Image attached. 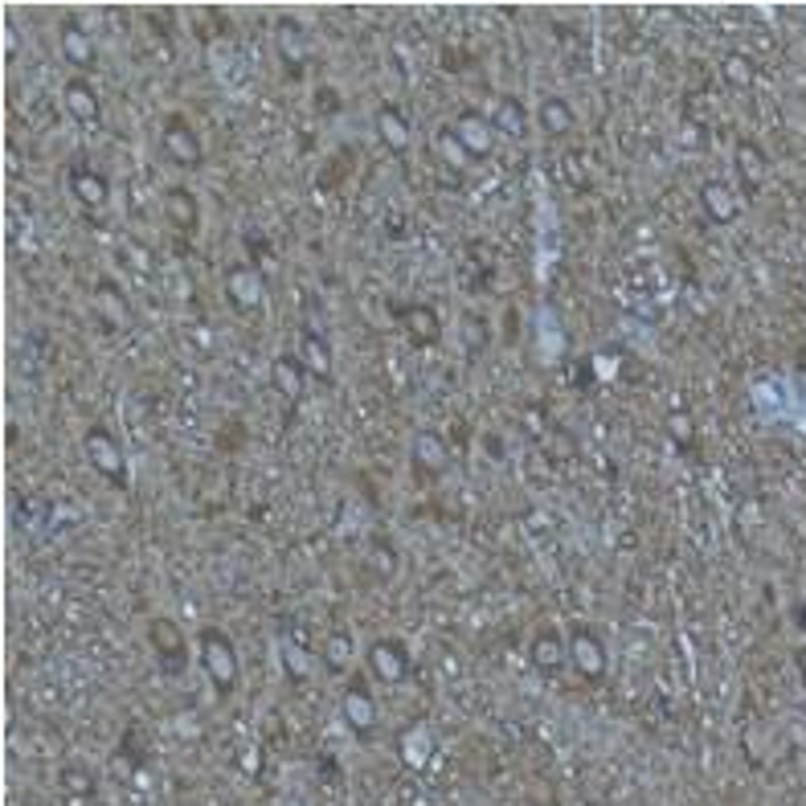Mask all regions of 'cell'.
<instances>
[{
    "label": "cell",
    "instance_id": "6da1fadb",
    "mask_svg": "<svg viewBox=\"0 0 806 806\" xmlns=\"http://www.w3.org/2000/svg\"><path fill=\"white\" fill-rule=\"evenodd\" d=\"M82 451H86V459L95 463V471H99L103 479H111L115 487H127V459H123V446H119V438H115L107 426H91V430H86Z\"/></svg>",
    "mask_w": 806,
    "mask_h": 806
},
{
    "label": "cell",
    "instance_id": "7a4b0ae2",
    "mask_svg": "<svg viewBox=\"0 0 806 806\" xmlns=\"http://www.w3.org/2000/svg\"><path fill=\"white\" fill-rule=\"evenodd\" d=\"M201 667L221 696L238 684V655H234V643L221 631H201Z\"/></svg>",
    "mask_w": 806,
    "mask_h": 806
},
{
    "label": "cell",
    "instance_id": "3957f363",
    "mask_svg": "<svg viewBox=\"0 0 806 806\" xmlns=\"http://www.w3.org/2000/svg\"><path fill=\"white\" fill-rule=\"evenodd\" d=\"M148 643L160 659V667L168 671V676H181L185 663H189V647H185V635L181 626H176L172 618H152L148 622Z\"/></svg>",
    "mask_w": 806,
    "mask_h": 806
},
{
    "label": "cell",
    "instance_id": "277c9868",
    "mask_svg": "<svg viewBox=\"0 0 806 806\" xmlns=\"http://www.w3.org/2000/svg\"><path fill=\"white\" fill-rule=\"evenodd\" d=\"M160 144H164V156L176 160L181 168H201V160H205L201 136L189 127L185 115H168V119H164V136H160Z\"/></svg>",
    "mask_w": 806,
    "mask_h": 806
},
{
    "label": "cell",
    "instance_id": "5b68a950",
    "mask_svg": "<svg viewBox=\"0 0 806 806\" xmlns=\"http://www.w3.org/2000/svg\"><path fill=\"white\" fill-rule=\"evenodd\" d=\"M451 136H455L459 152H467V160H483L491 148H496V123L483 119L479 111H463V115L455 119Z\"/></svg>",
    "mask_w": 806,
    "mask_h": 806
},
{
    "label": "cell",
    "instance_id": "8992f818",
    "mask_svg": "<svg viewBox=\"0 0 806 806\" xmlns=\"http://www.w3.org/2000/svg\"><path fill=\"white\" fill-rule=\"evenodd\" d=\"M569 663L586 680H602L606 676V647H602V639L594 631H586V626H577V631L569 635Z\"/></svg>",
    "mask_w": 806,
    "mask_h": 806
},
{
    "label": "cell",
    "instance_id": "52a82bcc",
    "mask_svg": "<svg viewBox=\"0 0 806 806\" xmlns=\"http://www.w3.org/2000/svg\"><path fill=\"white\" fill-rule=\"evenodd\" d=\"M369 667H373V676H377V680H385V684H401V680L410 676V655H406V647H401V643L381 639V643L369 647Z\"/></svg>",
    "mask_w": 806,
    "mask_h": 806
},
{
    "label": "cell",
    "instance_id": "ba28073f",
    "mask_svg": "<svg viewBox=\"0 0 806 806\" xmlns=\"http://www.w3.org/2000/svg\"><path fill=\"white\" fill-rule=\"evenodd\" d=\"M70 193H74V201H78L82 209H103V205L111 201L107 176L95 172L91 164H74V168H70Z\"/></svg>",
    "mask_w": 806,
    "mask_h": 806
},
{
    "label": "cell",
    "instance_id": "9c48e42d",
    "mask_svg": "<svg viewBox=\"0 0 806 806\" xmlns=\"http://www.w3.org/2000/svg\"><path fill=\"white\" fill-rule=\"evenodd\" d=\"M226 295H230V303L238 311H258L262 307V275H258V266L238 262L234 271L226 275Z\"/></svg>",
    "mask_w": 806,
    "mask_h": 806
},
{
    "label": "cell",
    "instance_id": "30bf717a",
    "mask_svg": "<svg viewBox=\"0 0 806 806\" xmlns=\"http://www.w3.org/2000/svg\"><path fill=\"white\" fill-rule=\"evenodd\" d=\"M340 712H344V721H348L356 733H369V729L377 725V704H373V692H369L361 680H352V684L344 688V696H340Z\"/></svg>",
    "mask_w": 806,
    "mask_h": 806
},
{
    "label": "cell",
    "instance_id": "8fae6325",
    "mask_svg": "<svg viewBox=\"0 0 806 806\" xmlns=\"http://www.w3.org/2000/svg\"><path fill=\"white\" fill-rule=\"evenodd\" d=\"M733 164H737V176L745 193H757L761 185H766V172H770V160H766V148L753 144V140H737L733 148Z\"/></svg>",
    "mask_w": 806,
    "mask_h": 806
},
{
    "label": "cell",
    "instance_id": "7c38bea8",
    "mask_svg": "<svg viewBox=\"0 0 806 806\" xmlns=\"http://www.w3.org/2000/svg\"><path fill=\"white\" fill-rule=\"evenodd\" d=\"M700 209L708 213V221H716V226H729V221H737V213H741L737 193L725 181H704L700 185Z\"/></svg>",
    "mask_w": 806,
    "mask_h": 806
},
{
    "label": "cell",
    "instance_id": "4fadbf2b",
    "mask_svg": "<svg viewBox=\"0 0 806 806\" xmlns=\"http://www.w3.org/2000/svg\"><path fill=\"white\" fill-rule=\"evenodd\" d=\"M401 324H406V336L418 348L438 344V336H442V320H438V311L430 303H410L406 311H401Z\"/></svg>",
    "mask_w": 806,
    "mask_h": 806
},
{
    "label": "cell",
    "instance_id": "5bb4252c",
    "mask_svg": "<svg viewBox=\"0 0 806 806\" xmlns=\"http://www.w3.org/2000/svg\"><path fill=\"white\" fill-rule=\"evenodd\" d=\"M275 54L283 58V66H291V74L303 66V58H307V33L299 29L295 17H283L275 25Z\"/></svg>",
    "mask_w": 806,
    "mask_h": 806
},
{
    "label": "cell",
    "instance_id": "9a60e30c",
    "mask_svg": "<svg viewBox=\"0 0 806 806\" xmlns=\"http://www.w3.org/2000/svg\"><path fill=\"white\" fill-rule=\"evenodd\" d=\"M377 136H381V144L389 152H406L410 148V119H406V111L393 107V103L377 107Z\"/></svg>",
    "mask_w": 806,
    "mask_h": 806
},
{
    "label": "cell",
    "instance_id": "2e32d148",
    "mask_svg": "<svg viewBox=\"0 0 806 806\" xmlns=\"http://www.w3.org/2000/svg\"><path fill=\"white\" fill-rule=\"evenodd\" d=\"M62 103H66V111H70L78 123H95V119L103 115L99 95L91 91V82H82V78H70V82L62 86Z\"/></svg>",
    "mask_w": 806,
    "mask_h": 806
},
{
    "label": "cell",
    "instance_id": "e0dca14e",
    "mask_svg": "<svg viewBox=\"0 0 806 806\" xmlns=\"http://www.w3.org/2000/svg\"><path fill=\"white\" fill-rule=\"evenodd\" d=\"M299 361H303L307 377L332 381V348L324 344L320 332H303V336H299Z\"/></svg>",
    "mask_w": 806,
    "mask_h": 806
},
{
    "label": "cell",
    "instance_id": "ac0fdd59",
    "mask_svg": "<svg viewBox=\"0 0 806 806\" xmlns=\"http://www.w3.org/2000/svg\"><path fill=\"white\" fill-rule=\"evenodd\" d=\"M271 381L287 401H299L303 385H307V369H303V361L295 352H283V356H275V365H271Z\"/></svg>",
    "mask_w": 806,
    "mask_h": 806
},
{
    "label": "cell",
    "instance_id": "d6986e66",
    "mask_svg": "<svg viewBox=\"0 0 806 806\" xmlns=\"http://www.w3.org/2000/svg\"><path fill=\"white\" fill-rule=\"evenodd\" d=\"M528 655H532V667H536V671H561V667L569 663V643H565L557 631H541V635L532 639Z\"/></svg>",
    "mask_w": 806,
    "mask_h": 806
},
{
    "label": "cell",
    "instance_id": "ffe728a7",
    "mask_svg": "<svg viewBox=\"0 0 806 806\" xmlns=\"http://www.w3.org/2000/svg\"><path fill=\"white\" fill-rule=\"evenodd\" d=\"M62 54H66V62L78 66V70H91V66H95V41H91V33H86L78 21H66V25H62Z\"/></svg>",
    "mask_w": 806,
    "mask_h": 806
},
{
    "label": "cell",
    "instance_id": "44dd1931",
    "mask_svg": "<svg viewBox=\"0 0 806 806\" xmlns=\"http://www.w3.org/2000/svg\"><path fill=\"white\" fill-rule=\"evenodd\" d=\"M164 209H168V217H172L176 230H185V234L197 230L201 209H197V197H193L189 189H168V193H164Z\"/></svg>",
    "mask_w": 806,
    "mask_h": 806
},
{
    "label": "cell",
    "instance_id": "7402d4cb",
    "mask_svg": "<svg viewBox=\"0 0 806 806\" xmlns=\"http://www.w3.org/2000/svg\"><path fill=\"white\" fill-rule=\"evenodd\" d=\"M536 119H541V131H549V136H569L573 123H577L573 107H569L565 99H557V95L541 99V107H536Z\"/></svg>",
    "mask_w": 806,
    "mask_h": 806
},
{
    "label": "cell",
    "instance_id": "603a6c76",
    "mask_svg": "<svg viewBox=\"0 0 806 806\" xmlns=\"http://www.w3.org/2000/svg\"><path fill=\"white\" fill-rule=\"evenodd\" d=\"M491 123H496V131H504V136H512V140L528 136V111H524V103H520L516 95H504V99L496 103V115H491Z\"/></svg>",
    "mask_w": 806,
    "mask_h": 806
},
{
    "label": "cell",
    "instance_id": "cb8c5ba5",
    "mask_svg": "<svg viewBox=\"0 0 806 806\" xmlns=\"http://www.w3.org/2000/svg\"><path fill=\"white\" fill-rule=\"evenodd\" d=\"M95 303H99V316L111 324V328H127L131 324V311H127V303H123V291L115 287V283H99V291H95Z\"/></svg>",
    "mask_w": 806,
    "mask_h": 806
},
{
    "label": "cell",
    "instance_id": "d4e9b609",
    "mask_svg": "<svg viewBox=\"0 0 806 806\" xmlns=\"http://www.w3.org/2000/svg\"><path fill=\"white\" fill-rule=\"evenodd\" d=\"M414 459H418V467H426V471H442V463H446V442H442L438 430H422V434L414 438Z\"/></svg>",
    "mask_w": 806,
    "mask_h": 806
},
{
    "label": "cell",
    "instance_id": "484cf974",
    "mask_svg": "<svg viewBox=\"0 0 806 806\" xmlns=\"http://www.w3.org/2000/svg\"><path fill=\"white\" fill-rule=\"evenodd\" d=\"M721 74H725V82L729 86H753V78H757V70H753V62L745 58V54H729L725 62H721Z\"/></svg>",
    "mask_w": 806,
    "mask_h": 806
},
{
    "label": "cell",
    "instance_id": "4316f807",
    "mask_svg": "<svg viewBox=\"0 0 806 806\" xmlns=\"http://www.w3.org/2000/svg\"><path fill=\"white\" fill-rule=\"evenodd\" d=\"M324 659H328L332 671L348 667V659H352V639H348V635H332V639L324 643Z\"/></svg>",
    "mask_w": 806,
    "mask_h": 806
},
{
    "label": "cell",
    "instance_id": "83f0119b",
    "mask_svg": "<svg viewBox=\"0 0 806 806\" xmlns=\"http://www.w3.org/2000/svg\"><path fill=\"white\" fill-rule=\"evenodd\" d=\"M463 328H467V348H471V352H479V348L491 340V332H487V320H483V316H471V311H467Z\"/></svg>",
    "mask_w": 806,
    "mask_h": 806
},
{
    "label": "cell",
    "instance_id": "f1b7e54d",
    "mask_svg": "<svg viewBox=\"0 0 806 806\" xmlns=\"http://www.w3.org/2000/svg\"><path fill=\"white\" fill-rule=\"evenodd\" d=\"M667 434L676 438L680 446H692V418L688 414H671L667 418Z\"/></svg>",
    "mask_w": 806,
    "mask_h": 806
},
{
    "label": "cell",
    "instance_id": "f546056e",
    "mask_svg": "<svg viewBox=\"0 0 806 806\" xmlns=\"http://www.w3.org/2000/svg\"><path fill=\"white\" fill-rule=\"evenodd\" d=\"M62 782H66L70 794H91V774H86V770H66Z\"/></svg>",
    "mask_w": 806,
    "mask_h": 806
},
{
    "label": "cell",
    "instance_id": "4dcf8cb0",
    "mask_svg": "<svg viewBox=\"0 0 806 806\" xmlns=\"http://www.w3.org/2000/svg\"><path fill=\"white\" fill-rule=\"evenodd\" d=\"M316 111L320 115H336L340 111V95L332 91V86H320V91H316Z\"/></svg>",
    "mask_w": 806,
    "mask_h": 806
},
{
    "label": "cell",
    "instance_id": "1f68e13d",
    "mask_svg": "<svg viewBox=\"0 0 806 806\" xmlns=\"http://www.w3.org/2000/svg\"><path fill=\"white\" fill-rule=\"evenodd\" d=\"M373 553H377V565H381V577H393V569H397V557H393V549H389L385 541H377V545H373Z\"/></svg>",
    "mask_w": 806,
    "mask_h": 806
},
{
    "label": "cell",
    "instance_id": "d6a6232c",
    "mask_svg": "<svg viewBox=\"0 0 806 806\" xmlns=\"http://www.w3.org/2000/svg\"><path fill=\"white\" fill-rule=\"evenodd\" d=\"M283 659H287V667H291V676H295V680H303V671H307V667H303V651L283 647Z\"/></svg>",
    "mask_w": 806,
    "mask_h": 806
},
{
    "label": "cell",
    "instance_id": "836d02e7",
    "mask_svg": "<svg viewBox=\"0 0 806 806\" xmlns=\"http://www.w3.org/2000/svg\"><path fill=\"white\" fill-rule=\"evenodd\" d=\"M794 667H798V676H802V684H806V647L794 651Z\"/></svg>",
    "mask_w": 806,
    "mask_h": 806
}]
</instances>
